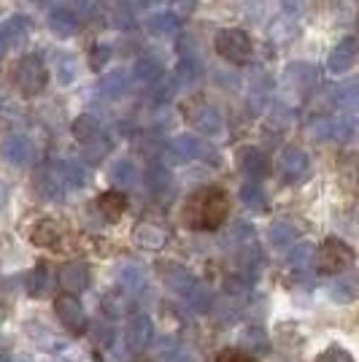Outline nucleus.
<instances>
[{"label": "nucleus", "mask_w": 359, "mask_h": 362, "mask_svg": "<svg viewBox=\"0 0 359 362\" xmlns=\"http://www.w3.org/2000/svg\"><path fill=\"white\" fill-rule=\"evenodd\" d=\"M230 214V197L219 187H206L187 200L184 222L192 230H219Z\"/></svg>", "instance_id": "nucleus-1"}, {"label": "nucleus", "mask_w": 359, "mask_h": 362, "mask_svg": "<svg viewBox=\"0 0 359 362\" xmlns=\"http://www.w3.org/2000/svg\"><path fill=\"white\" fill-rule=\"evenodd\" d=\"M165 281H167V287L173 289L176 295H179L181 300L187 303L192 311H200V314H206L211 308V295L208 289L203 287L200 281H197L195 276L189 271H184L181 265H167V273H165Z\"/></svg>", "instance_id": "nucleus-2"}, {"label": "nucleus", "mask_w": 359, "mask_h": 362, "mask_svg": "<svg viewBox=\"0 0 359 362\" xmlns=\"http://www.w3.org/2000/svg\"><path fill=\"white\" fill-rule=\"evenodd\" d=\"M213 46L219 52V57H225L233 65H246L254 54V46L249 33L240 30V28H222L213 38Z\"/></svg>", "instance_id": "nucleus-3"}, {"label": "nucleus", "mask_w": 359, "mask_h": 362, "mask_svg": "<svg viewBox=\"0 0 359 362\" xmlns=\"http://www.w3.org/2000/svg\"><path fill=\"white\" fill-rule=\"evenodd\" d=\"M192 160H206V163H219L216 149L206 144L203 138H195L189 133L176 136L167 144V163H192Z\"/></svg>", "instance_id": "nucleus-4"}, {"label": "nucleus", "mask_w": 359, "mask_h": 362, "mask_svg": "<svg viewBox=\"0 0 359 362\" xmlns=\"http://www.w3.org/2000/svg\"><path fill=\"white\" fill-rule=\"evenodd\" d=\"M354 265V249L341 238H327L316 252V268L327 276H341Z\"/></svg>", "instance_id": "nucleus-5"}, {"label": "nucleus", "mask_w": 359, "mask_h": 362, "mask_svg": "<svg viewBox=\"0 0 359 362\" xmlns=\"http://www.w3.org/2000/svg\"><path fill=\"white\" fill-rule=\"evenodd\" d=\"M46 68L44 62L38 60V57H22V60L16 62L14 68V84L16 90L22 92L25 98H35V95H41V90L46 87Z\"/></svg>", "instance_id": "nucleus-6"}, {"label": "nucleus", "mask_w": 359, "mask_h": 362, "mask_svg": "<svg viewBox=\"0 0 359 362\" xmlns=\"http://www.w3.org/2000/svg\"><path fill=\"white\" fill-rule=\"evenodd\" d=\"M278 173L286 184H300V181L308 179L311 173V157L308 151L300 149V146H286L278 157Z\"/></svg>", "instance_id": "nucleus-7"}, {"label": "nucleus", "mask_w": 359, "mask_h": 362, "mask_svg": "<svg viewBox=\"0 0 359 362\" xmlns=\"http://www.w3.org/2000/svg\"><path fill=\"white\" fill-rule=\"evenodd\" d=\"M54 314L62 322V327H68L73 335H81L87 330V311H84V305L78 303L76 295H68V292L57 295L54 298Z\"/></svg>", "instance_id": "nucleus-8"}, {"label": "nucleus", "mask_w": 359, "mask_h": 362, "mask_svg": "<svg viewBox=\"0 0 359 362\" xmlns=\"http://www.w3.org/2000/svg\"><path fill=\"white\" fill-rule=\"evenodd\" d=\"M308 133L314 141H335V144H346L357 136V122L351 119H316Z\"/></svg>", "instance_id": "nucleus-9"}, {"label": "nucleus", "mask_w": 359, "mask_h": 362, "mask_svg": "<svg viewBox=\"0 0 359 362\" xmlns=\"http://www.w3.org/2000/svg\"><path fill=\"white\" fill-rule=\"evenodd\" d=\"M151 335H154V325L149 314H133V319L124 327V346L133 354H141L151 344Z\"/></svg>", "instance_id": "nucleus-10"}, {"label": "nucleus", "mask_w": 359, "mask_h": 362, "mask_svg": "<svg viewBox=\"0 0 359 362\" xmlns=\"http://www.w3.org/2000/svg\"><path fill=\"white\" fill-rule=\"evenodd\" d=\"M189 122L195 124L203 136H219L225 130V117H222V108L213 106V103H197L189 111Z\"/></svg>", "instance_id": "nucleus-11"}, {"label": "nucleus", "mask_w": 359, "mask_h": 362, "mask_svg": "<svg viewBox=\"0 0 359 362\" xmlns=\"http://www.w3.org/2000/svg\"><path fill=\"white\" fill-rule=\"evenodd\" d=\"M0 157L14 168H28L35 157V149H33L30 138L28 136H8L3 138L0 144Z\"/></svg>", "instance_id": "nucleus-12"}, {"label": "nucleus", "mask_w": 359, "mask_h": 362, "mask_svg": "<svg viewBox=\"0 0 359 362\" xmlns=\"http://www.w3.org/2000/svg\"><path fill=\"white\" fill-rule=\"evenodd\" d=\"M357 57H359V38L348 35L343 41H338V44L332 46V52H329L327 57L329 74H346V71H351V65L357 62Z\"/></svg>", "instance_id": "nucleus-13"}, {"label": "nucleus", "mask_w": 359, "mask_h": 362, "mask_svg": "<svg viewBox=\"0 0 359 362\" xmlns=\"http://www.w3.org/2000/svg\"><path fill=\"white\" fill-rule=\"evenodd\" d=\"M60 284L62 289L68 292V295H78V292H84V289L90 287L92 281V273H90V265L87 262H65L60 268Z\"/></svg>", "instance_id": "nucleus-14"}, {"label": "nucleus", "mask_w": 359, "mask_h": 362, "mask_svg": "<svg viewBox=\"0 0 359 362\" xmlns=\"http://www.w3.org/2000/svg\"><path fill=\"white\" fill-rule=\"evenodd\" d=\"M54 173H57V179L62 181L65 189H81V187H87V181H90L87 165H84L81 160H73V157L60 160L57 168H54Z\"/></svg>", "instance_id": "nucleus-15"}, {"label": "nucleus", "mask_w": 359, "mask_h": 362, "mask_svg": "<svg viewBox=\"0 0 359 362\" xmlns=\"http://www.w3.org/2000/svg\"><path fill=\"white\" fill-rule=\"evenodd\" d=\"M46 25H49V30L52 35H57V38H73L78 28H81V22H78V14H76L73 8H52L49 11V19H46Z\"/></svg>", "instance_id": "nucleus-16"}, {"label": "nucleus", "mask_w": 359, "mask_h": 362, "mask_svg": "<svg viewBox=\"0 0 359 362\" xmlns=\"http://www.w3.org/2000/svg\"><path fill=\"white\" fill-rule=\"evenodd\" d=\"M238 163H240V170H243L252 181L265 179V176L270 173L268 154H265L262 149H257V146H246V149H240Z\"/></svg>", "instance_id": "nucleus-17"}, {"label": "nucleus", "mask_w": 359, "mask_h": 362, "mask_svg": "<svg viewBox=\"0 0 359 362\" xmlns=\"http://www.w3.org/2000/svg\"><path fill=\"white\" fill-rule=\"evenodd\" d=\"M133 76L141 81V84L154 87V84H160V81L165 78V65H163V60L154 57V54H141L133 65Z\"/></svg>", "instance_id": "nucleus-18"}, {"label": "nucleus", "mask_w": 359, "mask_h": 362, "mask_svg": "<svg viewBox=\"0 0 359 362\" xmlns=\"http://www.w3.org/2000/svg\"><path fill=\"white\" fill-rule=\"evenodd\" d=\"M30 241L41 249H57L62 241V230L54 219H38L30 230Z\"/></svg>", "instance_id": "nucleus-19"}, {"label": "nucleus", "mask_w": 359, "mask_h": 362, "mask_svg": "<svg viewBox=\"0 0 359 362\" xmlns=\"http://www.w3.org/2000/svg\"><path fill=\"white\" fill-rule=\"evenodd\" d=\"M133 241H135V246H141V249H146V252H160L165 243H167V233H165L163 227L143 222V225L135 227Z\"/></svg>", "instance_id": "nucleus-20"}, {"label": "nucleus", "mask_w": 359, "mask_h": 362, "mask_svg": "<svg viewBox=\"0 0 359 362\" xmlns=\"http://www.w3.org/2000/svg\"><path fill=\"white\" fill-rule=\"evenodd\" d=\"M179 28L181 22L173 11H157V14H151L146 19V33L154 35V38H170V35L179 33Z\"/></svg>", "instance_id": "nucleus-21"}, {"label": "nucleus", "mask_w": 359, "mask_h": 362, "mask_svg": "<svg viewBox=\"0 0 359 362\" xmlns=\"http://www.w3.org/2000/svg\"><path fill=\"white\" fill-rule=\"evenodd\" d=\"M146 187H149V192L154 197H167L173 195V176H170V170L160 163H154V165L146 170Z\"/></svg>", "instance_id": "nucleus-22"}, {"label": "nucleus", "mask_w": 359, "mask_h": 362, "mask_svg": "<svg viewBox=\"0 0 359 362\" xmlns=\"http://www.w3.org/2000/svg\"><path fill=\"white\" fill-rule=\"evenodd\" d=\"M98 211L105 222H119L122 214L127 211V197L122 195L119 189H111V192L98 197Z\"/></svg>", "instance_id": "nucleus-23"}, {"label": "nucleus", "mask_w": 359, "mask_h": 362, "mask_svg": "<svg viewBox=\"0 0 359 362\" xmlns=\"http://www.w3.org/2000/svg\"><path fill=\"white\" fill-rule=\"evenodd\" d=\"M52 289H54V273H52V268L46 262L35 265L33 273L28 276V292H30L33 298H46V295H52Z\"/></svg>", "instance_id": "nucleus-24"}, {"label": "nucleus", "mask_w": 359, "mask_h": 362, "mask_svg": "<svg viewBox=\"0 0 359 362\" xmlns=\"http://www.w3.org/2000/svg\"><path fill=\"white\" fill-rule=\"evenodd\" d=\"M332 103L338 111H343V114H354L359 111V78H351V81H343L335 95H332Z\"/></svg>", "instance_id": "nucleus-25"}, {"label": "nucleus", "mask_w": 359, "mask_h": 362, "mask_svg": "<svg viewBox=\"0 0 359 362\" xmlns=\"http://www.w3.org/2000/svg\"><path fill=\"white\" fill-rule=\"evenodd\" d=\"M0 35H3L6 46L25 44L28 35H30V22H28L25 16H11V19H6V22L0 25Z\"/></svg>", "instance_id": "nucleus-26"}, {"label": "nucleus", "mask_w": 359, "mask_h": 362, "mask_svg": "<svg viewBox=\"0 0 359 362\" xmlns=\"http://www.w3.org/2000/svg\"><path fill=\"white\" fill-rule=\"evenodd\" d=\"M357 295H359V281L354 276L341 273V276L332 279V284H329V298L335 303H351V300H357Z\"/></svg>", "instance_id": "nucleus-27"}, {"label": "nucleus", "mask_w": 359, "mask_h": 362, "mask_svg": "<svg viewBox=\"0 0 359 362\" xmlns=\"http://www.w3.org/2000/svg\"><path fill=\"white\" fill-rule=\"evenodd\" d=\"M316 65L311 62H292V65H286L284 71V78L295 87V90H305V87H311L316 81Z\"/></svg>", "instance_id": "nucleus-28"}, {"label": "nucleus", "mask_w": 359, "mask_h": 362, "mask_svg": "<svg viewBox=\"0 0 359 362\" xmlns=\"http://www.w3.org/2000/svg\"><path fill=\"white\" fill-rule=\"evenodd\" d=\"M111 181L122 187V189H133L138 187V181H141V170L135 165L133 160H119V163H114L111 168Z\"/></svg>", "instance_id": "nucleus-29"}, {"label": "nucleus", "mask_w": 359, "mask_h": 362, "mask_svg": "<svg viewBox=\"0 0 359 362\" xmlns=\"http://www.w3.org/2000/svg\"><path fill=\"white\" fill-rule=\"evenodd\" d=\"M117 281H119V287L124 292H141L143 284H146V273L138 262H124L119 273H117Z\"/></svg>", "instance_id": "nucleus-30"}, {"label": "nucleus", "mask_w": 359, "mask_h": 362, "mask_svg": "<svg viewBox=\"0 0 359 362\" xmlns=\"http://www.w3.org/2000/svg\"><path fill=\"white\" fill-rule=\"evenodd\" d=\"M240 203L246 209H252V211H265L268 209V192H265V187L259 181H246L240 187Z\"/></svg>", "instance_id": "nucleus-31"}, {"label": "nucleus", "mask_w": 359, "mask_h": 362, "mask_svg": "<svg viewBox=\"0 0 359 362\" xmlns=\"http://www.w3.org/2000/svg\"><path fill=\"white\" fill-rule=\"evenodd\" d=\"M316 262V246L308 241L298 243V246H292V252H289V268L298 273H305L311 265Z\"/></svg>", "instance_id": "nucleus-32"}, {"label": "nucleus", "mask_w": 359, "mask_h": 362, "mask_svg": "<svg viewBox=\"0 0 359 362\" xmlns=\"http://www.w3.org/2000/svg\"><path fill=\"white\" fill-rule=\"evenodd\" d=\"M73 136L78 138L81 146H87L90 141L103 136V127H100V122L95 119L92 114H81V117L73 122Z\"/></svg>", "instance_id": "nucleus-33"}, {"label": "nucleus", "mask_w": 359, "mask_h": 362, "mask_svg": "<svg viewBox=\"0 0 359 362\" xmlns=\"http://www.w3.org/2000/svg\"><path fill=\"white\" fill-rule=\"evenodd\" d=\"M268 238L273 246H278V249H284V246H292V243L298 241V227L292 225V222H286V219H278V222H273L268 230Z\"/></svg>", "instance_id": "nucleus-34"}, {"label": "nucleus", "mask_w": 359, "mask_h": 362, "mask_svg": "<svg viewBox=\"0 0 359 362\" xmlns=\"http://www.w3.org/2000/svg\"><path fill=\"white\" fill-rule=\"evenodd\" d=\"M35 187H38V192L46 197V200H62L65 197V187H62V181L57 179V173L54 170H44L38 181H35Z\"/></svg>", "instance_id": "nucleus-35"}, {"label": "nucleus", "mask_w": 359, "mask_h": 362, "mask_svg": "<svg viewBox=\"0 0 359 362\" xmlns=\"http://www.w3.org/2000/svg\"><path fill=\"white\" fill-rule=\"evenodd\" d=\"M238 262L249 276H254V273L259 271V265H262V252H259V246H257L254 241L243 243L238 249Z\"/></svg>", "instance_id": "nucleus-36"}, {"label": "nucleus", "mask_w": 359, "mask_h": 362, "mask_svg": "<svg viewBox=\"0 0 359 362\" xmlns=\"http://www.w3.org/2000/svg\"><path fill=\"white\" fill-rule=\"evenodd\" d=\"M100 90L111 100L122 98L124 90H127V71H111V74H105V78L100 81Z\"/></svg>", "instance_id": "nucleus-37"}, {"label": "nucleus", "mask_w": 359, "mask_h": 362, "mask_svg": "<svg viewBox=\"0 0 359 362\" xmlns=\"http://www.w3.org/2000/svg\"><path fill=\"white\" fill-rule=\"evenodd\" d=\"M341 176H343L348 189L359 192V157H348V160H346L343 168H341Z\"/></svg>", "instance_id": "nucleus-38"}, {"label": "nucleus", "mask_w": 359, "mask_h": 362, "mask_svg": "<svg viewBox=\"0 0 359 362\" xmlns=\"http://www.w3.org/2000/svg\"><path fill=\"white\" fill-rule=\"evenodd\" d=\"M76 76H78V62L71 60V57H62L57 62V78H60V84H73Z\"/></svg>", "instance_id": "nucleus-39"}, {"label": "nucleus", "mask_w": 359, "mask_h": 362, "mask_svg": "<svg viewBox=\"0 0 359 362\" xmlns=\"http://www.w3.org/2000/svg\"><path fill=\"white\" fill-rule=\"evenodd\" d=\"M108 60H111V46H105V44H95V46H92L90 62H92V68H95V71H103L105 62H108Z\"/></svg>", "instance_id": "nucleus-40"}, {"label": "nucleus", "mask_w": 359, "mask_h": 362, "mask_svg": "<svg viewBox=\"0 0 359 362\" xmlns=\"http://www.w3.org/2000/svg\"><path fill=\"white\" fill-rule=\"evenodd\" d=\"M213 362H257L252 354H243V351H235V349H225Z\"/></svg>", "instance_id": "nucleus-41"}, {"label": "nucleus", "mask_w": 359, "mask_h": 362, "mask_svg": "<svg viewBox=\"0 0 359 362\" xmlns=\"http://www.w3.org/2000/svg\"><path fill=\"white\" fill-rule=\"evenodd\" d=\"M319 362H351V357L346 351H341V349H329L327 354L319 357Z\"/></svg>", "instance_id": "nucleus-42"}, {"label": "nucleus", "mask_w": 359, "mask_h": 362, "mask_svg": "<svg viewBox=\"0 0 359 362\" xmlns=\"http://www.w3.org/2000/svg\"><path fill=\"white\" fill-rule=\"evenodd\" d=\"M278 3H281L286 14H300L302 11V0H278Z\"/></svg>", "instance_id": "nucleus-43"}, {"label": "nucleus", "mask_w": 359, "mask_h": 362, "mask_svg": "<svg viewBox=\"0 0 359 362\" xmlns=\"http://www.w3.org/2000/svg\"><path fill=\"white\" fill-rule=\"evenodd\" d=\"M170 3H173V6L179 8V11H192V8H195L197 0H170Z\"/></svg>", "instance_id": "nucleus-44"}, {"label": "nucleus", "mask_w": 359, "mask_h": 362, "mask_svg": "<svg viewBox=\"0 0 359 362\" xmlns=\"http://www.w3.org/2000/svg\"><path fill=\"white\" fill-rule=\"evenodd\" d=\"M6 200H8V189H6V184L0 181V209L6 206Z\"/></svg>", "instance_id": "nucleus-45"}, {"label": "nucleus", "mask_w": 359, "mask_h": 362, "mask_svg": "<svg viewBox=\"0 0 359 362\" xmlns=\"http://www.w3.org/2000/svg\"><path fill=\"white\" fill-rule=\"evenodd\" d=\"M135 3H138V6H157L160 0H135Z\"/></svg>", "instance_id": "nucleus-46"}, {"label": "nucleus", "mask_w": 359, "mask_h": 362, "mask_svg": "<svg viewBox=\"0 0 359 362\" xmlns=\"http://www.w3.org/2000/svg\"><path fill=\"white\" fill-rule=\"evenodd\" d=\"M3 52H6V41H3V35H0V57H3Z\"/></svg>", "instance_id": "nucleus-47"}, {"label": "nucleus", "mask_w": 359, "mask_h": 362, "mask_svg": "<svg viewBox=\"0 0 359 362\" xmlns=\"http://www.w3.org/2000/svg\"><path fill=\"white\" fill-rule=\"evenodd\" d=\"M135 362H149V360H135Z\"/></svg>", "instance_id": "nucleus-48"}]
</instances>
